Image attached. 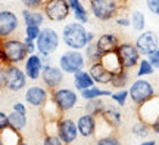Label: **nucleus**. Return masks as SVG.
Instances as JSON below:
<instances>
[{"label":"nucleus","mask_w":159,"mask_h":145,"mask_svg":"<svg viewBox=\"0 0 159 145\" xmlns=\"http://www.w3.org/2000/svg\"><path fill=\"white\" fill-rule=\"evenodd\" d=\"M128 80H130V74H128V70H119L118 73H114L112 74V80H111V86L115 87V89H125V86L128 85Z\"/></svg>","instance_id":"c85d7f7f"},{"label":"nucleus","mask_w":159,"mask_h":145,"mask_svg":"<svg viewBox=\"0 0 159 145\" xmlns=\"http://www.w3.org/2000/svg\"><path fill=\"white\" fill-rule=\"evenodd\" d=\"M27 86V75L18 65L11 64L6 67V85L5 89L11 92H19Z\"/></svg>","instance_id":"9d476101"},{"label":"nucleus","mask_w":159,"mask_h":145,"mask_svg":"<svg viewBox=\"0 0 159 145\" xmlns=\"http://www.w3.org/2000/svg\"><path fill=\"white\" fill-rule=\"evenodd\" d=\"M150 130H152L150 124L142 122V120H139L137 123H134V124H133V128H131L133 135L137 136V138H146V136L150 133Z\"/></svg>","instance_id":"473e14b6"},{"label":"nucleus","mask_w":159,"mask_h":145,"mask_svg":"<svg viewBox=\"0 0 159 145\" xmlns=\"http://www.w3.org/2000/svg\"><path fill=\"white\" fill-rule=\"evenodd\" d=\"M0 145H3V142H2V139H0Z\"/></svg>","instance_id":"603ef678"},{"label":"nucleus","mask_w":159,"mask_h":145,"mask_svg":"<svg viewBox=\"0 0 159 145\" xmlns=\"http://www.w3.org/2000/svg\"><path fill=\"white\" fill-rule=\"evenodd\" d=\"M84 56H85V61H89L91 64H96V62H100L103 58V53L99 51V47L96 46V43H89L84 49Z\"/></svg>","instance_id":"c756f323"},{"label":"nucleus","mask_w":159,"mask_h":145,"mask_svg":"<svg viewBox=\"0 0 159 145\" xmlns=\"http://www.w3.org/2000/svg\"><path fill=\"white\" fill-rule=\"evenodd\" d=\"M12 110L16 111V113H21V114H27V107L22 102H15L13 107H12Z\"/></svg>","instance_id":"49530a36"},{"label":"nucleus","mask_w":159,"mask_h":145,"mask_svg":"<svg viewBox=\"0 0 159 145\" xmlns=\"http://www.w3.org/2000/svg\"><path fill=\"white\" fill-rule=\"evenodd\" d=\"M0 139H2L3 145H18L19 142H22V135L19 130H15L13 128L9 126L3 132H0Z\"/></svg>","instance_id":"a878e982"},{"label":"nucleus","mask_w":159,"mask_h":145,"mask_svg":"<svg viewBox=\"0 0 159 145\" xmlns=\"http://www.w3.org/2000/svg\"><path fill=\"white\" fill-rule=\"evenodd\" d=\"M116 53L119 56V61H121V65L125 70H133L136 68L140 59H142V55L139 52V49L136 47V45L133 43H121L116 49Z\"/></svg>","instance_id":"1a4fd4ad"},{"label":"nucleus","mask_w":159,"mask_h":145,"mask_svg":"<svg viewBox=\"0 0 159 145\" xmlns=\"http://www.w3.org/2000/svg\"><path fill=\"white\" fill-rule=\"evenodd\" d=\"M56 135L61 138L65 145H71L74 144L75 139L78 138V128H77V123L69 118V117L62 116L57 120V130Z\"/></svg>","instance_id":"f8f14e48"},{"label":"nucleus","mask_w":159,"mask_h":145,"mask_svg":"<svg viewBox=\"0 0 159 145\" xmlns=\"http://www.w3.org/2000/svg\"><path fill=\"white\" fill-rule=\"evenodd\" d=\"M105 101L103 98H96V99H90V101H87V104H85L84 110H85V114H90L93 117H100V114L103 113L105 110Z\"/></svg>","instance_id":"bb28decb"},{"label":"nucleus","mask_w":159,"mask_h":145,"mask_svg":"<svg viewBox=\"0 0 159 145\" xmlns=\"http://www.w3.org/2000/svg\"><path fill=\"white\" fill-rule=\"evenodd\" d=\"M43 59L39 53H33V55H28V58L24 61V73L27 75V79L30 80H39L41 77V71H43Z\"/></svg>","instance_id":"f3484780"},{"label":"nucleus","mask_w":159,"mask_h":145,"mask_svg":"<svg viewBox=\"0 0 159 145\" xmlns=\"http://www.w3.org/2000/svg\"><path fill=\"white\" fill-rule=\"evenodd\" d=\"M18 145H30V144H27V142H24V141H22V142H19Z\"/></svg>","instance_id":"3c124183"},{"label":"nucleus","mask_w":159,"mask_h":145,"mask_svg":"<svg viewBox=\"0 0 159 145\" xmlns=\"http://www.w3.org/2000/svg\"><path fill=\"white\" fill-rule=\"evenodd\" d=\"M44 13L43 11H30V9H24L22 11V19L27 25H37L41 27V24L44 22Z\"/></svg>","instance_id":"393cba45"},{"label":"nucleus","mask_w":159,"mask_h":145,"mask_svg":"<svg viewBox=\"0 0 159 145\" xmlns=\"http://www.w3.org/2000/svg\"><path fill=\"white\" fill-rule=\"evenodd\" d=\"M130 21H131V27L136 30V31H144V27H146V17L144 13L140 11H133L131 12V17H130Z\"/></svg>","instance_id":"2f4dec72"},{"label":"nucleus","mask_w":159,"mask_h":145,"mask_svg":"<svg viewBox=\"0 0 159 145\" xmlns=\"http://www.w3.org/2000/svg\"><path fill=\"white\" fill-rule=\"evenodd\" d=\"M148 59H149V62L152 64V67H153L155 70H159V47L153 53L149 55Z\"/></svg>","instance_id":"a19ab883"},{"label":"nucleus","mask_w":159,"mask_h":145,"mask_svg":"<svg viewBox=\"0 0 159 145\" xmlns=\"http://www.w3.org/2000/svg\"><path fill=\"white\" fill-rule=\"evenodd\" d=\"M24 43L27 45V51H28L30 55H33V53H37V46H35V41L34 40H30V39H24Z\"/></svg>","instance_id":"79ce46f5"},{"label":"nucleus","mask_w":159,"mask_h":145,"mask_svg":"<svg viewBox=\"0 0 159 145\" xmlns=\"http://www.w3.org/2000/svg\"><path fill=\"white\" fill-rule=\"evenodd\" d=\"M77 128H78L80 136H83V138H93V136H96L97 118L90 116V114H83L77 120Z\"/></svg>","instance_id":"a211bd4d"},{"label":"nucleus","mask_w":159,"mask_h":145,"mask_svg":"<svg viewBox=\"0 0 159 145\" xmlns=\"http://www.w3.org/2000/svg\"><path fill=\"white\" fill-rule=\"evenodd\" d=\"M155 73V68L152 67V64L149 62L148 58H142L140 59V62H139V65H137V77L139 79H143L144 75H150Z\"/></svg>","instance_id":"72a5a7b5"},{"label":"nucleus","mask_w":159,"mask_h":145,"mask_svg":"<svg viewBox=\"0 0 159 145\" xmlns=\"http://www.w3.org/2000/svg\"><path fill=\"white\" fill-rule=\"evenodd\" d=\"M97 118H100L109 129H118L121 126V123H122V116H121V111H119L118 107H115V105H106L105 107V110L103 113L100 114V117H97Z\"/></svg>","instance_id":"6ab92c4d"},{"label":"nucleus","mask_w":159,"mask_h":145,"mask_svg":"<svg viewBox=\"0 0 159 145\" xmlns=\"http://www.w3.org/2000/svg\"><path fill=\"white\" fill-rule=\"evenodd\" d=\"M87 41H89V43L96 41V34H94L93 31H89V33H87Z\"/></svg>","instance_id":"09e8293b"},{"label":"nucleus","mask_w":159,"mask_h":145,"mask_svg":"<svg viewBox=\"0 0 159 145\" xmlns=\"http://www.w3.org/2000/svg\"><path fill=\"white\" fill-rule=\"evenodd\" d=\"M137 114H139V120L148 123V124H152L159 117V96L158 95H155L153 98L149 99L148 102L140 105L139 110H137Z\"/></svg>","instance_id":"dca6fc26"},{"label":"nucleus","mask_w":159,"mask_h":145,"mask_svg":"<svg viewBox=\"0 0 159 145\" xmlns=\"http://www.w3.org/2000/svg\"><path fill=\"white\" fill-rule=\"evenodd\" d=\"M150 128H152V130H153L155 133L159 135V117L156 118V120H155L153 123H152V124H150Z\"/></svg>","instance_id":"de8ad7c7"},{"label":"nucleus","mask_w":159,"mask_h":145,"mask_svg":"<svg viewBox=\"0 0 159 145\" xmlns=\"http://www.w3.org/2000/svg\"><path fill=\"white\" fill-rule=\"evenodd\" d=\"M155 95L156 93H155L152 83L144 80V79H137L136 81L131 83L130 89H128V96L131 98L133 104H136L137 107L148 102L149 99H152Z\"/></svg>","instance_id":"39448f33"},{"label":"nucleus","mask_w":159,"mask_h":145,"mask_svg":"<svg viewBox=\"0 0 159 145\" xmlns=\"http://www.w3.org/2000/svg\"><path fill=\"white\" fill-rule=\"evenodd\" d=\"M49 98H50V92L43 86H30L24 95L25 102L30 104L31 107H37V108L44 107Z\"/></svg>","instance_id":"2eb2a0df"},{"label":"nucleus","mask_w":159,"mask_h":145,"mask_svg":"<svg viewBox=\"0 0 159 145\" xmlns=\"http://www.w3.org/2000/svg\"><path fill=\"white\" fill-rule=\"evenodd\" d=\"M2 46L5 49L6 56L9 59L11 64L18 65L19 62H22L28 58V51H27V45L24 43V40H18V39H6L3 40Z\"/></svg>","instance_id":"6e6552de"},{"label":"nucleus","mask_w":159,"mask_h":145,"mask_svg":"<svg viewBox=\"0 0 159 145\" xmlns=\"http://www.w3.org/2000/svg\"><path fill=\"white\" fill-rule=\"evenodd\" d=\"M50 99L57 107V110L65 114L75 108V105L78 102V95L69 87H57L50 92Z\"/></svg>","instance_id":"20e7f679"},{"label":"nucleus","mask_w":159,"mask_h":145,"mask_svg":"<svg viewBox=\"0 0 159 145\" xmlns=\"http://www.w3.org/2000/svg\"><path fill=\"white\" fill-rule=\"evenodd\" d=\"M6 85V67L0 65V90L5 89Z\"/></svg>","instance_id":"a18cd8bd"},{"label":"nucleus","mask_w":159,"mask_h":145,"mask_svg":"<svg viewBox=\"0 0 159 145\" xmlns=\"http://www.w3.org/2000/svg\"><path fill=\"white\" fill-rule=\"evenodd\" d=\"M156 95H158V96H159V92H158V93H156Z\"/></svg>","instance_id":"864d4df0"},{"label":"nucleus","mask_w":159,"mask_h":145,"mask_svg":"<svg viewBox=\"0 0 159 145\" xmlns=\"http://www.w3.org/2000/svg\"><path fill=\"white\" fill-rule=\"evenodd\" d=\"M41 145H65L56 133H46Z\"/></svg>","instance_id":"58836bf2"},{"label":"nucleus","mask_w":159,"mask_h":145,"mask_svg":"<svg viewBox=\"0 0 159 145\" xmlns=\"http://www.w3.org/2000/svg\"><path fill=\"white\" fill-rule=\"evenodd\" d=\"M100 62H102L103 67L108 68L112 74H114V73H118L119 70H122V65H121V61H119V56H118V53H116V51H115V52L105 53Z\"/></svg>","instance_id":"b1692460"},{"label":"nucleus","mask_w":159,"mask_h":145,"mask_svg":"<svg viewBox=\"0 0 159 145\" xmlns=\"http://www.w3.org/2000/svg\"><path fill=\"white\" fill-rule=\"evenodd\" d=\"M41 33V27H37V25H27L25 27V37L30 39V40H37V37Z\"/></svg>","instance_id":"4c0bfd02"},{"label":"nucleus","mask_w":159,"mask_h":145,"mask_svg":"<svg viewBox=\"0 0 159 145\" xmlns=\"http://www.w3.org/2000/svg\"><path fill=\"white\" fill-rule=\"evenodd\" d=\"M61 36L57 34L56 30L50 28V27H44L41 28V33L35 40V46H37V53L40 56H50L53 52H56L59 43H61Z\"/></svg>","instance_id":"7ed1b4c3"},{"label":"nucleus","mask_w":159,"mask_h":145,"mask_svg":"<svg viewBox=\"0 0 159 145\" xmlns=\"http://www.w3.org/2000/svg\"><path fill=\"white\" fill-rule=\"evenodd\" d=\"M139 145H156V142L155 141H144V142H142V144H139Z\"/></svg>","instance_id":"8fccbe9b"},{"label":"nucleus","mask_w":159,"mask_h":145,"mask_svg":"<svg viewBox=\"0 0 159 145\" xmlns=\"http://www.w3.org/2000/svg\"><path fill=\"white\" fill-rule=\"evenodd\" d=\"M68 5L71 7V13L74 15L75 21L81 24L89 22V12L81 3V0H68Z\"/></svg>","instance_id":"5701e85b"},{"label":"nucleus","mask_w":159,"mask_h":145,"mask_svg":"<svg viewBox=\"0 0 159 145\" xmlns=\"http://www.w3.org/2000/svg\"><path fill=\"white\" fill-rule=\"evenodd\" d=\"M87 33L89 31L85 30L84 24L75 21V22H69L63 27L61 39H62V41L69 49L81 51V49H85V46L89 45V41H87Z\"/></svg>","instance_id":"f03ea898"},{"label":"nucleus","mask_w":159,"mask_h":145,"mask_svg":"<svg viewBox=\"0 0 159 145\" xmlns=\"http://www.w3.org/2000/svg\"><path fill=\"white\" fill-rule=\"evenodd\" d=\"M89 73H90L91 79L94 80V83H99V85H109L112 80V73L108 68H105L102 62L91 64L89 67Z\"/></svg>","instance_id":"412c9836"},{"label":"nucleus","mask_w":159,"mask_h":145,"mask_svg":"<svg viewBox=\"0 0 159 145\" xmlns=\"http://www.w3.org/2000/svg\"><path fill=\"white\" fill-rule=\"evenodd\" d=\"M7 117H9V126L13 128L15 130H19V132L22 129H25L27 123H28L27 114H21V113H16V111H12Z\"/></svg>","instance_id":"7c9ffc66"},{"label":"nucleus","mask_w":159,"mask_h":145,"mask_svg":"<svg viewBox=\"0 0 159 145\" xmlns=\"http://www.w3.org/2000/svg\"><path fill=\"white\" fill-rule=\"evenodd\" d=\"M91 15L102 21H111L118 17V13L125 7L124 0H89Z\"/></svg>","instance_id":"f257e3e1"},{"label":"nucleus","mask_w":159,"mask_h":145,"mask_svg":"<svg viewBox=\"0 0 159 145\" xmlns=\"http://www.w3.org/2000/svg\"><path fill=\"white\" fill-rule=\"evenodd\" d=\"M96 145H121V141H119L118 136H115L114 133H111V135H106V136L97 138Z\"/></svg>","instance_id":"c9c22d12"},{"label":"nucleus","mask_w":159,"mask_h":145,"mask_svg":"<svg viewBox=\"0 0 159 145\" xmlns=\"http://www.w3.org/2000/svg\"><path fill=\"white\" fill-rule=\"evenodd\" d=\"M94 43H96V46L99 47V51L103 55L109 52H115L118 49V46L121 45L119 37L116 34H114V33H103V34L97 37Z\"/></svg>","instance_id":"aec40b11"},{"label":"nucleus","mask_w":159,"mask_h":145,"mask_svg":"<svg viewBox=\"0 0 159 145\" xmlns=\"http://www.w3.org/2000/svg\"><path fill=\"white\" fill-rule=\"evenodd\" d=\"M136 47L139 49V52L142 56L148 58L150 53H153L156 49L159 47V37L155 31H142L139 37L136 39Z\"/></svg>","instance_id":"ddd939ff"},{"label":"nucleus","mask_w":159,"mask_h":145,"mask_svg":"<svg viewBox=\"0 0 159 145\" xmlns=\"http://www.w3.org/2000/svg\"><path fill=\"white\" fill-rule=\"evenodd\" d=\"M115 22H116V25H119V27H130L131 25L130 18L127 17V15H125V17H116Z\"/></svg>","instance_id":"c03bdc74"},{"label":"nucleus","mask_w":159,"mask_h":145,"mask_svg":"<svg viewBox=\"0 0 159 145\" xmlns=\"http://www.w3.org/2000/svg\"><path fill=\"white\" fill-rule=\"evenodd\" d=\"M111 98H112V101L115 104H118L119 107H124L127 104V99L130 96H128V90L127 89H118L116 92H112Z\"/></svg>","instance_id":"f704fd0d"},{"label":"nucleus","mask_w":159,"mask_h":145,"mask_svg":"<svg viewBox=\"0 0 159 145\" xmlns=\"http://www.w3.org/2000/svg\"><path fill=\"white\" fill-rule=\"evenodd\" d=\"M93 86H96V85H94V80L91 79L89 71L81 70V71H77L74 74V87L77 90L83 92V90L89 89V87H93Z\"/></svg>","instance_id":"4be33fe9"},{"label":"nucleus","mask_w":159,"mask_h":145,"mask_svg":"<svg viewBox=\"0 0 159 145\" xmlns=\"http://www.w3.org/2000/svg\"><path fill=\"white\" fill-rule=\"evenodd\" d=\"M146 6L150 11V13L159 17V0H146Z\"/></svg>","instance_id":"ea45409f"},{"label":"nucleus","mask_w":159,"mask_h":145,"mask_svg":"<svg viewBox=\"0 0 159 145\" xmlns=\"http://www.w3.org/2000/svg\"><path fill=\"white\" fill-rule=\"evenodd\" d=\"M112 92L109 89H100L97 86L89 87L83 92H80V98H83L84 101H90V99H96V98H105V96H111Z\"/></svg>","instance_id":"cd10ccee"},{"label":"nucleus","mask_w":159,"mask_h":145,"mask_svg":"<svg viewBox=\"0 0 159 145\" xmlns=\"http://www.w3.org/2000/svg\"><path fill=\"white\" fill-rule=\"evenodd\" d=\"M41 11L44 17L53 22H62L71 15L68 0H46Z\"/></svg>","instance_id":"0eeeda50"},{"label":"nucleus","mask_w":159,"mask_h":145,"mask_svg":"<svg viewBox=\"0 0 159 145\" xmlns=\"http://www.w3.org/2000/svg\"><path fill=\"white\" fill-rule=\"evenodd\" d=\"M41 81H43V85L44 87L52 92V90H55L57 87H61V85L63 83L65 80V73H63L59 67H55V65L52 64H47L43 67V71H41Z\"/></svg>","instance_id":"9b49d317"},{"label":"nucleus","mask_w":159,"mask_h":145,"mask_svg":"<svg viewBox=\"0 0 159 145\" xmlns=\"http://www.w3.org/2000/svg\"><path fill=\"white\" fill-rule=\"evenodd\" d=\"M7 128H9V117L0 111V132H3Z\"/></svg>","instance_id":"37998d69"},{"label":"nucleus","mask_w":159,"mask_h":145,"mask_svg":"<svg viewBox=\"0 0 159 145\" xmlns=\"http://www.w3.org/2000/svg\"><path fill=\"white\" fill-rule=\"evenodd\" d=\"M125 2H127V0H125Z\"/></svg>","instance_id":"5fc2aeb1"},{"label":"nucleus","mask_w":159,"mask_h":145,"mask_svg":"<svg viewBox=\"0 0 159 145\" xmlns=\"http://www.w3.org/2000/svg\"><path fill=\"white\" fill-rule=\"evenodd\" d=\"M19 27V19L12 11H0V39H11Z\"/></svg>","instance_id":"4468645a"},{"label":"nucleus","mask_w":159,"mask_h":145,"mask_svg":"<svg viewBox=\"0 0 159 145\" xmlns=\"http://www.w3.org/2000/svg\"><path fill=\"white\" fill-rule=\"evenodd\" d=\"M85 67V56L81 53V51L69 49L63 52L59 58V68L65 74H75L77 71L84 70Z\"/></svg>","instance_id":"423d86ee"},{"label":"nucleus","mask_w":159,"mask_h":145,"mask_svg":"<svg viewBox=\"0 0 159 145\" xmlns=\"http://www.w3.org/2000/svg\"><path fill=\"white\" fill-rule=\"evenodd\" d=\"M44 2L46 0H22V5L25 6V9H30V11H41Z\"/></svg>","instance_id":"e433bc0d"}]
</instances>
